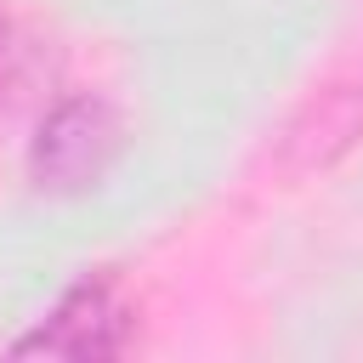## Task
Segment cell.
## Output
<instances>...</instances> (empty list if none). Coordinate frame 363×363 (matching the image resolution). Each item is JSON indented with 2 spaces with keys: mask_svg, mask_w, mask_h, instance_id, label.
I'll use <instances>...</instances> for the list:
<instances>
[{
  "mask_svg": "<svg viewBox=\"0 0 363 363\" xmlns=\"http://www.w3.org/2000/svg\"><path fill=\"white\" fill-rule=\"evenodd\" d=\"M119 153H125V113L96 91H74L40 113L28 136V182L45 199H79L119 164Z\"/></svg>",
  "mask_w": 363,
  "mask_h": 363,
  "instance_id": "obj_1",
  "label": "cell"
},
{
  "mask_svg": "<svg viewBox=\"0 0 363 363\" xmlns=\"http://www.w3.org/2000/svg\"><path fill=\"white\" fill-rule=\"evenodd\" d=\"M130 340H136V306H130L125 284L113 272H85L57 295V306L28 335L11 340V352L17 357H79V363H91V357L130 352Z\"/></svg>",
  "mask_w": 363,
  "mask_h": 363,
  "instance_id": "obj_2",
  "label": "cell"
},
{
  "mask_svg": "<svg viewBox=\"0 0 363 363\" xmlns=\"http://www.w3.org/2000/svg\"><path fill=\"white\" fill-rule=\"evenodd\" d=\"M363 136V85H335V91H323L312 108H306V119L289 130V147H306V159L301 164H323V159H335L346 142H357Z\"/></svg>",
  "mask_w": 363,
  "mask_h": 363,
  "instance_id": "obj_3",
  "label": "cell"
},
{
  "mask_svg": "<svg viewBox=\"0 0 363 363\" xmlns=\"http://www.w3.org/2000/svg\"><path fill=\"white\" fill-rule=\"evenodd\" d=\"M11 57H17V40H11V17L0 11V96L11 85Z\"/></svg>",
  "mask_w": 363,
  "mask_h": 363,
  "instance_id": "obj_4",
  "label": "cell"
}]
</instances>
